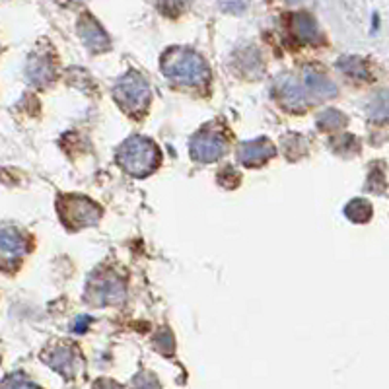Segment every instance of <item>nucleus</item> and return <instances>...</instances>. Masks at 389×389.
<instances>
[{
  "instance_id": "nucleus-1",
  "label": "nucleus",
  "mask_w": 389,
  "mask_h": 389,
  "mask_svg": "<svg viewBox=\"0 0 389 389\" xmlns=\"http://www.w3.org/2000/svg\"><path fill=\"white\" fill-rule=\"evenodd\" d=\"M162 70L171 80L181 84H201L209 78V66L191 49H170L162 57Z\"/></svg>"
},
{
  "instance_id": "nucleus-2",
  "label": "nucleus",
  "mask_w": 389,
  "mask_h": 389,
  "mask_svg": "<svg viewBox=\"0 0 389 389\" xmlns=\"http://www.w3.org/2000/svg\"><path fill=\"white\" fill-rule=\"evenodd\" d=\"M117 158H119L123 170L140 178V175H146L148 171H152L156 168L158 150H156V146L150 140L135 137L121 146Z\"/></svg>"
},
{
  "instance_id": "nucleus-3",
  "label": "nucleus",
  "mask_w": 389,
  "mask_h": 389,
  "mask_svg": "<svg viewBox=\"0 0 389 389\" xmlns=\"http://www.w3.org/2000/svg\"><path fill=\"white\" fill-rule=\"evenodd\" d=\"M115 96L125 109H135L144 104V99L148 97V86L138 74H129L117 84Z\"/></svg>"
},
{
  "instance_id": "nucleus-4",
  "label": "nucleus",
  "mask_w": 389,
  "mask_h": 389,
  "mask_svg": "<svg viewBox=\"0 0 389 389\" xmlns=\"http://www.w3.org/2000/svg\"><path fill=\"white\" fill-rule=\"evenodd\" d=\"M65 206L61 204V216L73 224L76 222L78 226L80 224H92L94 220L99 216V211H97L96 204H92L86 199H80V197H65Z\"/></svg>"
},
{
  "instance_id": "nucleus-5",
  "label": "nucleus",
  "mask_w": 389,
  "mask_h": 389,
  "mask_svg": "<svg viewBox=\"0 0 389 389\" xmlns=\"http://www.w3.org/2000/svg\"><path fill=\"white\" fill-rule=\"evenodd\" d=\"M78 33H80L84 45H86L89 51L101 53V51H107L109 45H111L107 33L104 32V27L97 24L96 20L89 16V14H84V16L80 18V22H78Z\"/></svg>"
},
{
  "instance_id": "nucleus-6",
  "label": "nucleus",
  "mask_w": 389,
  "mask_h": 389,
  "mask_svg": "<svg viewBox=\"0 0 389 389\" xmlns=\"http://www.w3.org/2000/svg\"><path fill=\"white\" fill-rule=\"evenodd\" d=\"M226 152V142L224 138H220L218 135H199L191 144V154L194 156V160L199 162H212Z\"/></svg>"
},
{
  "instance_id": "nucleus-7",
  "label": "nucleus",
  "mask_w": 389,
  "mask_h": 389,
  "mask_svg": "<svg viewBox=\"0 0 389 389\" xmlns=\"http://www.w3.org/2000/svg\"><path fill=\"white\" fill-rule=\"evenodd\" d=\"M27 249V243L25 237L20 234V230L12 226H2L0 228V253L2 255H8V257H16L22 255Z\"/></svg>"
},
{
  "instance_id": "nucleus-8",
  "label": "nucleus",
  "mask_w": 389,
  "mask_h": 389,
  "mask_svg": "<svg viewBox=\"0 0 389 389\" xmlns=\"http://www.w3.org/2000/svg\"><path fill=\"white\" fill-rule=\"evenodd\" d=\"M292 33L304 43H316L319 41V30L317 24L314 22V18L308 14H294L290 22Z\"/></svg>"
},
{
  "instance_id": "nucleus-9",
  "label": "nucleus",
  "mask_w": 389,
  "mask_h": 389,
  "mask_svg": "<svg viewBox=\"0 0 389 389\" xmlns=\"http://www.w3.org/2000/svg\"><path fill=\"white\" fill-rule=\"evenodd\" d=\"M47 364L53 366L57 372L65 373V376H73L74 366H76V354L73 352V349L61 347V349H55L49 354Z\"/></svg>"
},
{
  "instance_id": "nucleus-10",
  "label": "nucleus",
  "mask_w": 389,
  "mask_h": 389,
  "mask_svg": "<svg viewBox=\"0 0 389 389\" xmlns=\"http://www.w3.org/2000/svg\"><path fill=\"white\" fill-rule=\"evenodd\" d=\"M27 76L37 84H45L53 78V66L47 57H33L27 66Z\"/></svg>"
},
{
  "instance_id": "nucleus-11",
  "label": "nucleus",
  "mask_w": 389,
  "mask_h": 389,
  "mask_svg": "<svg viewBox=\"0 0 389 389\" xmlns=\"http://www.w3.org/2000/svg\"><path fill=\"white\" fill-rule=\"evenodd\" d=\"M273 154V146L267 144V142H249V144L243 146L242 150V160L245 163H257L263 162L267 156Z\"/></svg>"
},
{
  "instance_id": "nucleus-12",
  "label": "nucleus",
  "mask_w": 389,
  "mask_h": 389,
  "mask_svg": "<svg viewBox=\"0 0 389 389\" xmlns=\"http://www.w3.org/2000/svg\"><path fill=\"white\" fill-rule=\"evenodd\" d=\"M306 82H308V86L316 92L317 96H331V94H337V88H335L327 78H323L321 74L308 73L306 74Z\"/></svg>"
},
{
  "instance_id": "nucleus-13",
  "label": "nucleus",
  "mask_w": 389,
  "mask_h": 389,
  "mask_svg": "<svg viewBox=\"0 0 389 389\" xmlns=\"http://www.w3.org/2000/svg\"><path fill=\"white\" fill-rule=\"evenodd\" d=\"M347 214H349L354 222H366V220L370 218V214H372V206H370V203L358 199V201H352V203L349 204Z\"/></svg>"
},
{
  "instance_id": "nucleus-14",
  "label": "nucleus",
  "mask_w": 389,
  "mask_h": 389,
  "mask_svg": "<svg viewBox=\"0 0 389 389\" xmlns=\"http://www.w3.org/2000/svg\"><path fill=\"white\" fill-rule=\"evenodd\" d=\"M191 4V0H156V6L168 16H178Z\"/></svg>"
},
{
  "instance_id": "nucleus-15",
  "label": "nucleus",
  "mask_w": 389,
  "mask_h": 389,
  "mask_svg": "<svg viewBox=\"0 0 389 389\" xmlns=\"http://www.w3.org/2000/svg\"><path fill=\"white\" fill-rule=\"evenodd\" d=\"M0 389H39L33 381L25 380L24 376H10L4 380Z\"/></svg>"
},
{
  "instance_id": "nucleus-16",
  "label": "nucleus",
  "mask_w": 389,
  "mask_h": 389,
  "mask_svg": "<svg viewBox=\"0 0 389 389\" xmlns=\"http://www.w3.org/2000/svg\"><path fill=\"white\" fill-rule=\"evenodd\" d=\"M340 68L349 74L366 76V68H364V65H362V61H360V58H354V57L342 58V61H340Z\"/></svg>"
},
{
  "instance_id": "nucleus-17",
  "label": "nucleus",
  "mask_w": 389,
  "mask_h": 389,
  "mask_svg": "<svg viewBox=\"0 0 389 389\" xmlns=\"http://www.w3.org/2000/svg\"><path fill=\"white\" fill-rule=\"evenodd\" d=\"M249 0H220V8L228 12V14H240L247 8Z\"/></svg>"
},
{
  "instance_id": "nucleus-18",
  "label": "nucleus",
  "mask_w": 389,
  "mask_h": 389,
  "mask_svg": "<svg viewBox=\"0 0 389 389\" xmlns=\"http://www.w3.org/2000/svg\"><path fill=\"white\" fill-rule=\"evenodd\" d=\"M370 111H372L373 117H389V97H378L376 101L370 107Z\"/></svg>"
},
{
  "instance_id": "nucleus-19",
  "label": "nucleus",
  "mask_w": 389,
  "mask_h": 389,
  "mask_svg": "<svg viewBox=\"0 0 389 389\" xmlns=\"http://www.w3.org/2000/svg\"><path fill=\"white\" fill-rule=\"evenodd\" d=\"M61 4H66V6H73V4H78V2H84V0H58Z\"/></svg>"
},
{
  "instance_id": "nucleus-20",
  "label": "nucleus",
  "mask_w": 389,
  "mask_h": 389,
  "mask_svg": "<svg viewBox=\"0 0 389 389\" xmlns=\"http://www.w3.org/2000/svg\"><path fill=\"white\" fill-rule=\"evenodd\" d=\"M286 2H290V4H294V2H300V0H286Z\"/></svg>"
}]
</instances>
